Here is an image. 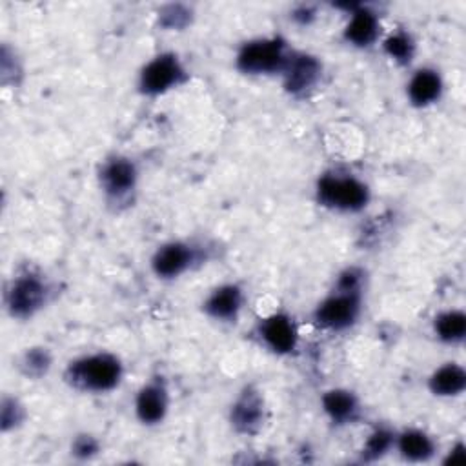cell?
Here are the masks:
<instances>
[{"instance_id": "cb8c5ba5", "label": "cell", "mask_w": 466, "mask_h": 466, "mask_svg": "<svg viewBox=\"0 0 466 466\" xmlns=\"http://www.w3.org/2000/svg\"><path fill=\"white\" fill-rule=\"evenodd\" d=\"M466 457V446L462 444V442H457L451 450H450V453H448V457L444 459V462H457V461H462Z\"/></svg>"}, {"instance_id": "52a82bcc", "label": "cell", "mask_w": 466, "mask_h": 466, "mask_svg": "<svg viewBox=\"0 0 466 466\" xmlns=\"http://www.w3.org/2000/svg\"><path fill=\"white\" fill-rule=\"evenodd\" d=\"M197 260V249L182 240H171L162 244L153 258L151 268L158 279H175L193 266Z\"/></svg>"}, {"instance_id": "8fae6325", "label": "cell", "mask_w": 466, "mask_h": 466, "mask_svg": "<svg viewBox=\"0 0 466 466\" xmlns=\"http://www.w3.org/2000/svg\"><path fill=\"white\" fill-rule=\"evenodd\" d=\"M167 390L162 380L146 382L135 399V413L142 424H158L167 413Z\"/></svg>"}, {"instance_id": "30bf717a", "label": "cell", "mask_w": 466, "mask_h": 466, "mask_svg": "<svg viewBox=\"0 0 466 466\" xmlns=\"http://www.w3.org/2000/svg\"><path fill=\"white\" fill-rule=\"evenodd\" d=\"M320 69L322 67L315 56L306 53H291L282 71L284 87L293 95L304 93L317 84Z\"/></svg>"}, {"instance_id": "6da1fadb", "label": "cell", "mask_w": 466, "mask_h": 466, "mask_svg": "<svg viewBox=\"0 0 466 466\" xmlns=\"http://www.w3.org/2000/svg\"><path fill=\"white\" fill-rule=\"evenodd\" d=\"M122 362L116 355L107 351L89 353L69 362L66 380L82 391H109L122 380Z\"/></svg>"}, {"instance_id": "7c38bea8", "label": "cell", "mask_w": 466, "mask_h": 466, "mask_svg": "<svg viewBox=\"0 0 466 466\" xmlns=\"http://www.w3.org/2000/svg\"><path fill=\"white\" fill-rule=\"evenodd\" d=\"M244 293L238 284H222L215 288L204 300L202 308L208 317L222 322L235 320L242 309Z\"/></svg>"}, {"instance_id": "4fadbf2b", "label": "cell", "mask_w": 466, "mask_h": 466, "mask_svg": "<svg viewBox=\"0 0 466 466\" xmlns=\"http://www.w3.org/2000/svg\"><path fill=\"white\" fill-rule=\"evenodd\" d=\"M442 89H444V82L439 71L431 67H420L411 75L406 93L413 106L426 107L435 104L441 98Z\"/></svg>"}, {"instance_id": "3957f363", "label": "cell", "mask_w": 466, "mask_h": 466, "mask_svg": "<svg viewBox=\"0 0 466 466\" xmlns=\"http://www.w3.org/2000/svg\"><path fill=\"white\" fill-rule=\"evenodd\" d=\"M291 51L279 36L246 42L237 55V67L248 75L282 73Z\"/></svg>"}, {"instance_id": "9c48e42d", "label": "cell", "mask_w": 466, "mask_h": 466, "mask_svg": "<svg viewBox=\"0 0 466 466\" xmlns=\"http://www.w3.org/2000/svg\"><path fill=\"white\" fill-rule=\"evenodd\" d=\"M258 335L262 342L279 355H288L297 348L299 333L293 319L286 313H273L260 320Z\"/></svg>"}, {"instance_id": "ba28073f", "label": "cell", "mask_w": 466, "mask_h": 466, "mask_svg": "<svg viewBox=\"0 0 466 466\" xmlns=\"http://www.w3.org/2000/svg\"><path fill=\"white\" fill-rule=\"evenodd\" d=\"M138 171L137 166L124 157H115L106 160L100 169V186L104 193L111 198L127 197L137 186Z\"/></svg>"}, {"instance_id": "9a60e30c", "label": "cell", "mask_w": 466, "mask_h": 466, "mask_svg": "<svg viewBox=\"0 0 466 466\" xmlns=\"http://www.w3.org/2000/svg\"><path fill=\"white\" fill-rule=\"evenodd\" d=\"M393 446H397L399 453L411 462H424L435 455L433 439L417 428H408L397 433Z\"/></svg>"}, {"instance_id": "603a6c76", "label": "cell", "mask_w": 466, "mask_h": 466, "mask_svg": "<svg viewBox=\"0 0 466 466\" xmlns=\"http://www.w3.org/2000/svg\"><path fill=\"white\" fill-rule=\"evenodd\" d=\"M96 450H98V444H96V441H95L91 435H82V437H78V439L75 441V444H73V451H75L76 455H82V457H89V455H93Z\"/></svg>"}, {"instance_id": "8992f818", "label": "cell", "mask_w": 466, "mask_h": 466, "mask_svg": "<svg viewBox=\"0 0 466 466\" xmlns=\"http://www.w3.org/2000/svg\"><path fill=\"white\" fill-rule=\"evenodd\" d=\"M47 297V286L35 275L18 277L9 293H7V308L9 311L18 317L25 319L35 315L44 304Z\"/></svg>"}, {"instance_id": "e0dca14e", "label": "cell", "mask_w": 466, "mask_h": 466, "mask_svg": "<svg viewBox=\"0 0 466 466\" xmlns=\"http://www.w3.org/2000/svg\"><path fill=\"white\" fill-rule=\"evenodd\" d=\"M262 399L257 391L246 390L231 406V422L240 431H253L262 422Z\"/></svg>"}, {"instance_id": "ffe728a7", "label": "cell", "mask_w": 466, "mask_h": 466, "mask_svg": "<svg viewBox=\"0 0 466 466\" xmlns=\"http://www.w3.org/2000/svg\"><path fill=\"white\" fill-rule=\"evenodd\" d=\"M384 53L399 62V64H410L413 55H415V44L413 38L410 36V33L406 31H395L391 33L384 42H382Z\"/></svg>"}, {"instance_id": "44dd1931", "label": "cell", "mask_w": 466, "mask_h": 466, "mask_svg": "<svg viewBox=\"0 0 466 466\" xmlns=\"http://www.w3.org/2000/svg\"><path fill=\"white\" fill-rule=\"evenodd\" d=\"M395 444V435L386 428H377L370 433V437L364 442L362 457L366 461H375L386 455V451Z\"/></svg>"}, {"instance_id": "7a4b0ae2", "label": "cell", "mask_w": 466, "mask_h": 466, "mask_svg": "<svg viewBox=\"0 0 466 466\" xmlns=\"http://www.w3.org/2000/svg\"><path fill=\"white\" fill-rule=\"evenodd\" d=\"M317 198L337 211H360L370 200V189L355 177L326 173L317 180Z\"/></svg>"}, {"instance_id": "2e32d148", "label": "cell", "mask_w": 466, "mask_h": 466, "mask_svg": "<svg viewBox=\"0 0 466 466\" xmlns=\"http://www.w3.org/2000/svg\"><path fill=\"white\" fill-rule=\"evenodd\" d=\"M428 388L437 397H457L466 388V371L459 362H446L430 375Z\"/></svg>"}, {"instance_id": "ac0fdd59", "label": "cell", "mask_w": 466, "mask_h": 466, "mask_svg": "<svg viewBox=\"0 0 466 466\" xmlns=\"http://www.w3.org/2000/svg\"><path fill=\"white\" fill-rule=\"evenodd\" d=\"M322 408L335 424H348L359 413V400L348 390H329L322 395Z\"/></svg>"}, {"instance_id": "5bb4252c", "label": "cell", "mask_w": 466, "mask_h": 466, "mask_svg": "<svg viewBox=\"0 0 466 466\" xmlns=\"http://www.w3.org/2000/svg\"><path fill=\"white\" fill-rule=\"evenodd\" d=\"M350 15L351 16L344 27L346 42H350L351 46H357V47L371 46L379 36L377 15L364 5H353Z\"/></svg>"}, {"instance_id": "7402d4cb", "label": "cell", "mask_w": 466, "mask_h": 466, "mask_svg": "<svg viewBox=\"0 0 466 466\" xmlns=\"http://www.w3.org/2000/svg\"><path fill=\"white\" fill-rule=\"evenodd\" d=\"M24 364L27 366L29 373H42L49 366V355L44 350H31V351H27Z\"/></svg>"}, {"instance_id": "5b68a950", "label": "cell", "mask_w": 466, "mask_h": 466, "mask_svg": "<svg viewBox=\"0 0 466 466\" xmlns=\"http://www.w3.org/2000/svg\"><path fill=\"white\" fill-rule=\"evenodd\" d=\"M186 69L175 53H160L151 58L138 75V87L144 95H162L182 84Z\"/></svg>"}, {"instance_id": "d6986e66", "label": "cell", "mask_w": 466, "mask_h": 466, "mask_svg": "<svg viewBox=\"0 0 466 466\" xmlns=\"http://www.w3.org/2000/svg\"><path fill=\"white\" fill-rule=\"evenodd\" d=\"M435 337L446 344H461L466 337V315L462 309H444L433 319Z\"/></svg>"}, {"instance_id": "277c9868", "label": "cell", "mask_w": 466, "mask_h": 466, "mask_svg": "<svg viewBox=\"0 0 466 466\" xmlns=\"http://www.w3.org/2000/svg\"><path fill=\"white\" fill-rule=\"evenodd\" d=\"M360 313V289L337 286L313 311V320L326 329L342 331L355 324Z\"/></svg>"}]
</instances>
